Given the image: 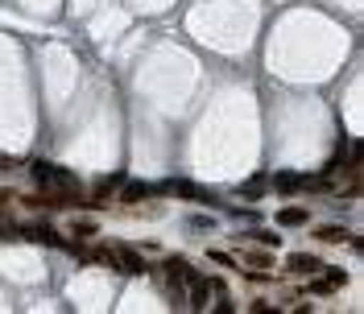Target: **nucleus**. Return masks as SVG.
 I'll use <instances>...</instances> for the list:
<instances>
[{
	"instance_id": "obj_1",
	"label": "nucleus",
	"mask_w": 364,
	"mask_h": 314,
	"mask_svg": "<svg viewBox=\"0 0 364 314\" xmlns=\"http://www.w3.org/2000/svg\"><path fill=\"white\" fill-rule=\"evenodd\" d=\"M29 174H33V182H38V186H79V178H75L71 169L54 166V162H33Z\"/></svg>"
},
{
	"instance_id": "obj_2",
	"label": "nucleus",
	"mask_w": 364,
	"mask_h": 314,
	"mask_svg": "<svg viewBox=\"0 0 364 314\" xmlns=\"http://www.w3.org/2000/svg\"><path fill=\"white\" fill-rule=\"evenodd\" d=\"M158 194H174V198H194V203H216L219 194L216 191H203V186H194L187 178H170V182H162Z\"/></svg>"
},
{
	"instance_id": "obj_3",
	"label": "nucleus",
	"mask_w": 364,
	"mask_h": 314,
	"mask_svg": "<svg viewBox=\"0 0 364 314\" xmlns=\"http://www.w3.org/2000/svg\"><path fill=\"white\" fill-rule=\"evenodd\" d=\"M21 240L42 244V248H67V240H62L50 223H29V228H21Z\"/></svg>"
},
{
	"instance_id": "obj_4",
	"label": "nucleus",
	"mask_w": 364,
	"mask_h": 314,
	"mask_svg": "<svg viewBox=\"0 0 364 314\" xmlns=\"http://www.w3.org/2000/svg\"><path fill=\"white\" fill-rule=\"evenodd\" d=\"M112 252H116V269H121L124 277H141V273H149L141 252H133V248H112Z\"/></svg>"
},
{
	"instance_id": "obj_5",
	"label": "nucleus",
	"mask_w": 364,
	"mask_h": 314,
	"mask_svg": "<svg viewBox=\"0 0 364 314\" xmlns=\"http://www.w3.org/2000/svg\"><path fill=\"white\" fill-rule=\"evenodd\" d=\"M187 281H191V302H187V306H191V310H207V298H211V281H203L199 273H194V277H187Z\"/></svg>"
},
{
	"instance_id": "obj_6",
	"label": "nucleus",
	"mask_w": 364,
	"mask_h": 314,
	"mask_svg": "<svg viewBox=\"0 0 364 314\" xmlns=\"http://www.w3.org/2000/svg\"><path fill=\"white\" fill-rule=\"evenodd\" d=\"M153 194H158V186H153V182H124L121 203H128V207H133V203H145V198H153Z\"/></svg>"
},
{
	"instance_id": "obj_7",
	"label": "nucleus",
	"mask_w": 364,
	"mask_h": 314,
	"mask_svg": "<svg viewBox=\"0 0 364 314\" xmlns=\"http://www.w3.org/2000/svg\"><path fill=\"white\" fill-rule=\"evenodd\" d=\"M286 269H290V273H311V277H315L319 269H323V261H319L315 252H294L290 261H286Z\"/></svg>"
},
{
	"instance_id": "obj_8",
	"label": "nucleus",
	"mask_w": 364,
	"mask_h": 314,
	"mask_svg": "<svg viewBox=\"0 0 364 314\" xmlns=\"http://www.w3.org/2000/svg\"><path fill=\"white\" fill-rule=\"evenodd\" d=\"M343 281H348V273H343V269H327V273L319 277L311 290H315V293H331V290H340Z\"/></svg>"
},
{
	"instance_id": "obj_9",
	"label": "nucleus",
	"mask_w": 364,
	"mask_h": 314,
	"mask_svg": "<svg viewBox=\"0 0 364 314\" xmlns=\"http://www.w3.org/2000/svg\"><path fill=\"white\" fill-rule=\"evenodd\" d=\"M121 186H124V174H108V178H99V182H96V198H92V207H99V203H104L108 194L121 191Z\"/></svg>"
},
{
	"instance_id": "obj_10",
	"label": "nucleus",
	"mask_w": 364,
	"mask_h": 314,
	"mask_svg": "<svg viewBox=\"0 0 364 314\" xmlns=\"http://www.w3.org/2000/svg\"><path fill=\"white\" fill-rule=\"evenodd\" d=\"M307 219H311L307 207H282V211H277V228H302Z\"/></svg>"
},
{
	"instance_id": "obj_11",
	"label": "nucleus",
	"mask_w": 364,
	"mask_h": 314,
	"mask_svg": "<svg viewBox=\"0 0 364 314\" xmlns=\"http://www.w3.org/2000/svg\"><path fill=\"white\" fill-rule=\"evenodd\" d=\"M166 273H170V281H187L194 269H191V261H187V257H170V261H166Z\"/></svg>"
},
{
	"instance_id": "obj_12",
	"label": "nucleus",
	"mask_w": 364,
	"mask_h": 314,
	"mask_svg": "<svg viewBox=\"0 0 364 314\" xmlns=\"http://www.w3.org/2000/svg\"><path fill=\"white\" fill-rule=\"evenodd\" d=\"M273 191H277V194L302 191V178H298V174H277V178H273Z\"/></svg>"
},
{
	"instance_id": "obj_13",
	"label": "nucleus",
	"mask_w": 364,
	"mask_h": 314,
	"mask_svg": "<svg viewBox=\"0 0 364 314\" xmlns=\"http://www.w3.org/2000/svg\"><path fill=\"white\" fill-rule=\"evenodd\" d=\"M348 236H352V232H348V228H340V223H327V228H319V240H323V244H343Z\"/></svg>"
},
{
	"instance_id": "obj_14",
	"label": "nucleus",
	"mask_w": 364,
	"mask_h": 314,
	"mask_svg": "<svg viewBox=\"0 0 364 314\" xmlns=\"http://www.w3.org/2000/svg\"><path fill=\"white\" fill-rule=\"evenodd\" d=\"M75 236H79V240H92V236H96V223H92V219H75Z\"/></svg>"
},
{
	"instance_id": "obj_15",
	"label": "nucleus",
	"mask_w": 364,
	"mask_h": 314,
	"mask_svg": "<svg viewBox=\"0 0 364 314\" xmlns=\"http://www.w3.org/2000/svg\"><path fill=\"white\" fill-rule=\"evenodd\" d=\"M0 240H21V228L9 223V219H0Z\"/></svg>"
},
{
	"instance_id": "obj_16",
	"label": "nucleus",
	"mask_w": 364,
	"mask_h": 314,
	"mask_svg": "<svg viewBox=\"0 0 364 314\" xmlns=\"http://www.w3.org/2000/svg\"><path fill=\"white\" fill-rule=\"evenodd\" d=\"M261 191H265V178H253L248 186H241V194H244V198H257Z\"/></svg>"
},
{
	"instance_id": "obj_17",
	"label": "nucleus",
	"mask_w": 364,
	"mask_h": 314,
	"mask_svg": "<svg viewBox=\"0 0 364 314\" xmlns=\"http://www.w3.org/2000/svg\"><path fill=\"white\" fill-rule=\"evenodd\" d=\"M244 261H248V265H261V269L269 265V257H265V252H244Z\"/></svg>"
},
{
	"instance_id": "obj_18",
	"label": "nucleus",
	"mask_w": 364,
	"mask_h": 314,
	"mask_svg": "<svg viewBox=\"0 0 364 314\" xmlns=\"http://www.w3.org/2000/svg\"><path fill=\"white\" fill-rule=\"evenodd\" d=\"M9 203H13V191H9V186H0V211H4Z\"/></svg>"
},
{
	"instance_id": "obj_19",
	"label": "nucleus",
	"mask_w": 364,
	"mask_h": 314,
	"mask_svg": "<svg viewBox=\"0 0 364 314\" xmlns=\"http://www.w3.org/2000/svg\"><path fill=\"white\" fill-rule=\"evenodd\" d=\"M9 166H13V162H9V157H0V169H9Z\"/></svg>"
}]
</instances>
